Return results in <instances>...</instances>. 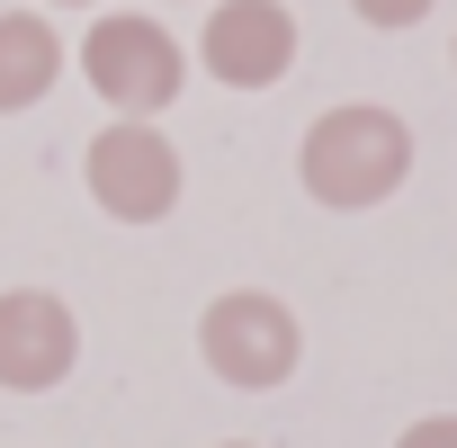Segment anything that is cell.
I'll use <instances>...</instances> for the list:
<instances>
[{"instance_id":"52a82bcc","label":"cell","mask_w":457,"mask_h":448,"mask_svg":"<svg viewBox=\"0 0 457 448\" xmlns=\"http://www.w3.org/2000/svg\"><path fill=\"white\" fill-rule=\"evenodd\" d=\"M54 72H63V37L37 10H10V19H0V117L37 108L54 90Z\"/></svg>"},{"instance_id":"6da1fadb","label":"cell","mask_w":457,"mask_h":448,"mask_svg":"<svg viewBox=\"0 0 457 448\" xmlns=\"http://www.w3.org/2000/svg\"><path fill=\"white\" fill-rule=\"evenodd\" d=\"M296 170H305V188H314L323 206L359 215V206H377V197L403 188V170H412V126H403L395 108H323L314 135H305V153H296Z\"/></svg>"},{"instance_id":"8992f818","label":"cell","mask_w":457,"mask_h":448,"mask_svg":"<svg viewBox=\"0 0 457 448\" xmlns=\"http://www.w3.org/2000/svg\"><path fill=\"white\" fill-rule=\"evenodd\" d=\"M72 359H81V323H72L63 296H46V287H10L0 296V386L10 394L63 386Z\"/></svg>"},{"instance_id":"3957f363","label":"cell","mask_w":457,"mask_h":448,"mask_svg":"<svg viewBox=\"0 0 457 448\" xmlns=\"http://www.w3.org/2000/svg\"><path fill=\"white\" fill-rule=\"evenodd\" d=\"M197 350H206V368H215L224 386L261 394V386H287V377H296V350H305V341H296V314H287L278 296L243 287V296H215V305H206Z\"/></svg>"},{"instance_id":"5b68a950","label":"cell","mask_w":457,"mask_h":448,"mask_svg":"<svg viewBox=\"0 0 457 448\" xmlns=\"http://www.w3.org/2000/svg\"><path fill=\"white\" fill-rule=\"evenodd\" d=\"M197 54H206V72L224 90H278L287 63H296V19L278 0H215Z\"/></svg>"},{"instance_id":"ba28073f","label":"cell","mask_w":457,"mask_h":448,"mask_svg":"<svg viewBox=\"0 0 457 448\" xmlns=\"http://www.w3.org/2000/svg\"><path fill=\"white\" fill-rule=\"evenodd\" d=\"M350 10L368 28H412V19H430V0H350Z\"/></svg>"},{"instance_id":"9c48e42d","label":"cell","mask_w":457,"mask_h":448,"mask_svg":"<svg viewBox=\"0 0 457 448\" xmlns=\"http://www.w3.org/2000/svg\"><path fill=\"white\" fill-rule=\"evenodd\" d=\"M395 448H457V412H430V421H412Z\"/></svg>"},{"instance_id":"7a4b0ae2","label":"cell","mask_w":457,"mask_h":448,"mask_svg":"<svg viewBox=\"0 0 457 448\" xmlns=\"http://www.w3.org/2000/svg\"><path fill=\"white\" fill-rule=\"evenodd\" d=\"M81 72H90V90H99L117 117H153V108L179 99L188 54L170 46L162 19H99V28L81 37Z\"/></svg>"},{"instance_id":"277c9868","label":"cell","mask_w":457,"mask_h":448,"mask_svg":"<svg viewBox=\"0 0 457 448\" xmlns=\"http://www.w3.org/2000/svg\"><path fill=\"white\" fill-rule=\"evenodd\" d=\"M90 197H99L117 224H153V215H170V197H179V153H170L144 117H117V126L90 144Z\"/></svg>"}]
</instances>
